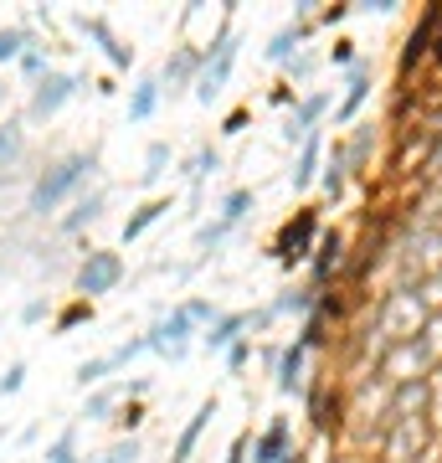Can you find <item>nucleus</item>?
<instances>
[{
    "instance_id": "obj_51",
    "label": "nucleus",
    "mask_w": 442,
    "mask_h": 463,
    "mask_svg": "<svg viewBox=\"0 0 442 463\" xmlns=\"http://www.w3.org/2000/svg\"><path fill=\"white\" fill-rule=\"evenodd\" d=\"M344 16H350V5H329V11H319L314 21H319V26H340Z\"/></svg>"
},
{
    "instance_id": "obj_54",
    "label": "nucleus",
    "mask_w": 442,
    "mask_h": 463,
    "mask_svg": "<svg viewBox=\"0 0 442 463\" xmlns=\"http://www.w3.org/2000/svg\"><path fill=\"white\" fill-rule=\"evenodd\" d=\"M283 463H309V453H304V448H294V453H288Z\"/></svg>"
},
{
    "instance_id": "obj_50",
    "label": "nucleus",
    "mask_w": 442,
    "mask_h": 463,
    "mask_svg": "<svg viewBox=\"0 0 442 463\" xmlns=\"http://www.w3.org/2000/svg\"><path fill=\"white\" fill-rule=\"evenodd\" d=\"M268 103H278V109H298V88L294 83H278L273 93H268Z\"/></svg>"
},
{
    "instance_id": "obj_6",
    "label": "nucleus",
    "mask_w": 442,
    "mask_h": 463,
    "mask_svg": "<svg viewBox=\"0 0 442 463\" xmlns=\"http://www.w3.org/2000/svg\"><path fill=\"white\" fill-rule=\"evenodd\" d=\"M427 330V309L422 298L407 294V288H396L386 294V304L376 309V335H386V345H401V340H417Z\"/></svg>"
},
{
    "instance_id": "obj_49",
    "label": "nucleus",
    "mask_w": 442,
    "mask_h": 463,
    "mask_svg": "<svg viewBox=\"0 0 442 463\" xmlns=\"http://www.w3.org/2000/svg\"><path fill=\"white\" fill-rule=\"evenodd\" d=\"M427 417H432V428L442 432V365L432 371V407H427Z\"/></svg>"
},
{
    "instance_id": "obj_26",
    "label": "nucleus",
    "mask_w": 442,
    "mask_h": 463,
    "mask_svg": "<svg viewBox=\"0 0 442 463\" xmlns=\"http://www.w3.org/2000/svg\"><path fill=\"white\" fill-rule=\"evenodd\" d=\"M42 36L26 26V21H11V26H0V67H16L21 62V52L36 47Z\"/></svg>"
},
{
    "instance_id": "obj_56",
    "label": "nucleus",
    "mask_w": 442,
    "mask_h": 463,
    "mask_svg": "<svg viewBox=\"0 0 442 463\" xmlns=\"http://www.w3.org/2000/svg\"><path fill=\"white\" fill-rule=\"evenodd\" d=\"M0 181H5V175H0Z\"/></svg>"
},
{
    "instance_id": "obj_38",
    "label": "nucleus",
    "mask_w": 442,
    "mask_h": 463,
    "mask_svg": "<svg viewBox=\"0 0 442 463\" xmlns=\"http://www.w3.org/2000/svg\"><path fill=\"white\" fill-rule=\"evenodd\" d=\"M139 355H149V335H134V340H118L114 350H108V365L114 371H124L129 361H139Z\"/></svg>"
},
{
    "instance_id": "obj_27",
    "label": "nucleus",
    "mask_w": 442,
    "mask_h": 463,
    "mask_svg": "<svg viewBox=\"0 0 442 463\" xmlns=\"http://www.w3.org/2000/svg\"><path fill=\"white\" fill-rule=\"evenodd\" d=\"M252 206H258V191H252V185H231L227 196L216 201V216H221L227 227H242L247 216H252Z\"/></svg>"
},
{
    "instance_id": "obj_32",
    "label": "nucleus",
    "mask_w": 442,
    "mask_h": 463,
    "mask_svg": "<svg viewBox=\"0 0 442 463\" xmlns=\"http://www.w3.org/2000/svg\"><path fill=\"white\" fill-rule=\"evenodd\" d=\"M88 319H93V298H78V294H72L62 309L52 315V330H57V335H72L78 325H88Z\"/></svg>"
},
{
    "instance_id": "obj_21",
    "label": "nucleus",
    "mask_w": 442,
    "mask_h": 463,
    "mask_svg": "<svg viewBox=\"0 0 442 463\" xmlns=\"http://www.w3.org/2000/svg\"><path fill=\"white\" fill-rule=\"evenodd\" d=\"M118 407H124V381H108V386H99V392H88V397H82L78 422H114Z\"/></svg>"
},
{
    "instance_id": "obj_12",
    "label": "nucleus",
    "mask_w": 442,
    "mask_h": 463,
    "mask_svg": "<svg viewBox=\"0 0 442 463\" xmlns=\"http://www.w3.org/2000/svg\"><path fill=\"white\" fill-rule=\"evenodd\" d=\"M314 32H319V21H314V16H294L288 26H278V32L268 36L262 57H268V62H278V67H288L298 52H304V42H309Z\"/></svg>"
},
{
    "instance_id": "obj_3",
    "label": "nucleus",
    "mask_w": 442,
    "mask_h": 463,
    "mask_svg": "<svg viewBox=\"0 0 442 463\" xmlns=\"http://www.w3.org/2000/svg\"><path fill=\"white\" fill-rule=\"evenodd\" d=\"M88 72H62V67H52L42 83H32V99H26V124H47V118H57L72 99H82L88 93Z\"/></svg>"
},
{
    "instance_id": "obj_7",
    "label": "nucleus",
    "mask_w": 442,
    "mask_h": 463,
    "mask_svg": "<svg viewBox=\"0 0 442 463\" xmlns=\"http://www.w3.org/2000/svg\"><path fill=\"white\" fill-rule=\"evenodd\" d=\"M67 21H72V32H78V36H88V42L99 47V57H103L108 67H114V72H129V67H134V47H129V42H124V36L114 32V26H108V16L67 11Z\"/></svg>"
},
{
    "instance_id": "obj_44",
    "label": "nucleus",
    "mask_w": 442,
    "mask_h": 463,
    "mask_svg": "<svg viewBox=\"0 0 442 463\" xmlns=\"http://www.w3.org/2000/svg\"><path fill=\"white\" fill-rule=\"evenodd\" d=\"M417 298H422V309H442V273L417 283Z\"/></svg>"
},
{
    "instance_id": "obj_14",
    "label": "nucleus",
    "mask_w": 442,
    "mask_h": 463,
    "mask_svg": "<svg viewBox=\"0 0 442 463\" xmlns=\"http://www.w3.org/2000/svg\"><path fill=\"white\" fill-rule=\"evenodd\" d=\"M371 78H376V67H371V57H361V62L344 72V99L340 109H334V124H355V114L365 109V99H371Z\"/></svg>"
},
{
    "instance_id": "obj_30",
    "label": "nucleus",
    "mask_w": 442,
    "mask_h": 463,
    "mask_svg": "<svg viewBox=\"0 0 442 463\" xmlns=\"http://www.w3.org/2000/svg\"><path fill=\"white\" fill-rule=\"evenodd\" d=\"M78 438H82V422H67V428L47 443V453H42V458H47V463H82Z\"/></svg>"
},
{
    "instance_id": "obj_52",
    "label": "nucleus",
    "mask_w": 442,
    "mask_h": 463,
    "mask_svg": "<svg viewBox=\"0 0 442 463\" xmlns=\"http://www.w3.org/2000/svg\"><path fill=\"white\" fill-rule=\"evenodd\" d=\"M149 392V376H134V381H124V402H139Z\"/></svg>"
},
{
    "instance_id": "obj_22",
    "label": "nucleus",
    "mask_w": 442,
    "mask_h": 463,
    "mask_svg": "<svg viewBox=\"0 0 442 463\" xmlns=\"http://www.w3.org/2000/svg\"><path fill=\"white\" fill-rule=\"evenodd\" d=\"M160 103H165L160 72H155V78H139V83L129 88V124H149V118L160 114Z\"/></svg>"
},
{
    "instance_id": "obj_2",
    "label": "nucleus",
    "mask_w": 442,
    "mask_h": 463,
    "mask_svg": "<svg viewBox=\"0 0 442 463\" xmlns=\"http://www.w3.org/2000/svg\"><path fill=\"white\" fill-rule=\"evenodd\" d=\"M237 52H242V32L231 26V11H227L221 26H216V36L206 42V52H201V78H196V99L201 103L221 99V88H227L231 72H237Z\"/></svg>"
},
{
    "instance_id": "obj_4",
    "label": "nucleus",
    "mask_w": 442,
    "mask_h": 463,
    "mask_svg": "<svg viewBox=\"0 0 442 463\" xmlns=\"http://www.w3.org/2000/svg\"><path fill=\"white\" fill-rule=\"evenodd\" d=\"M319 232H324V222H319V212H309V206H304V212H294L288 216V222H283L278 227V237H273V263L278 268H288V273H294L298 263H309L314 258V248H319Z\"/></svg>"
},
{
    "instance_id": "obj_18",
    "label": "nucleus",
    "mask_w": 442,
    "mask_h": 463,
    "mask_svg": "<svg viewBox=\"0 0 442 463\" xmlns=\"http://www.w3.org/2000/svg\"><path fill=\"white\" fill-rule=\"evenodd\" d=\"M324 155H329V145H324V129H319V134L309 139V145L298 149L294 170H288V181H294V191H309V185H319V170H324Z\"/></svg>"
},
{
    "instance_id": "obj_37",
    "label": "nucleus",
    "mask_w": 442,
    "mask_h": 463,
    "mask_svg": "<svg viewBox=\"0 0 442 463\" xmlns=\"http://www.w3.org/2000/svg\"><path fill=\"white\" fill-rule=\"evenodd\" d=\"M371 149H376V124H361V129H355V139L344 145V155H350V170H365Z\"/></svg>"
},
{
    "instance_id": "obj_11",
    "label": "nucleus",
    "mask_w": 442,
    "mask_h": 463,
    "mask_svg": "<svg viewBox=\"0 0 442 463\" xmlns=\"http://www.w3.org/2000/svg\"><path fill=\"white\" fill-rule=\"evenodd\" d=\"M196 78H201V52L196 47H170V57L160 62V88H165V99H181L185 88L196 93Z\"/></svg>"
},
{
    "instance_id": "obj_42",
    "label": "nucleus",
    "mask_w": 442,
    "mask_h": 463,
    "mask_svg": "<svg viewBox=\"0 0 442 463\" xmlns=\"http://www.w3.org/2000/svg\"><path fill=\"white\" fill-rule=\"evenodd\" d=\"M21 386H26V361H11L0 371V397H16Z\"/></svg>"
},
{
    "instance_id": "obj_53",
    "label": "nucleus",
    "mask_w": 442,
    "mask_h": 463,
    "mask_svg": "<svg viewBox=\"0 0 442 463\" xmlns=\"http://www.w3.org/2000/svg\"><path fill=\"white\" fill-rule=\"evenodd\" d=\"M36 438H42V428H36V422H26V428H21V432H16V443H21V448H32V443H36Z\"/></svg>"
},
{
    "instance_id": "obj_23",
    "label": "nucleus",
    "mask_w": 442,
    "mask_h": 463,
    "mask_svg": "<svg viewBox=\"0 0 442 463\" xmlns=\"http://www.w3.org/2000/svg\"><path fill=\"white\" fill-rule=\"evenodd\" d=\"M344 185H350V155H344V145L334 139L324 155V170H319V191H324L329 201H344Z\"/></svg>"
},
{
    "instance_id": "obj_17",
    "label": "nucleus",
    "mask_w": 442,
    "mask_h": 463,
    "mask_svg": "<svg viewBox=\"0 0 442 463\" xmlns=\"http://www.w3.org/2000/svg\"><path fill=\"white\" fill-rule=\"evenodd\" d=\"M237 340H247V309H227L212 330L201 335V350H206V355H227Z\"/></svg>"
},
{
    "instance_id": "obj_19",
    "label": "nucleus",
    "mask_w": 442,
    "mask_h": 463,
    "mask_svg": "<svg viewBox=\"0 0 442 463\" xmlns=\"http://www.w3.org/2000/svg\"><path fill=\"white\" fill-rule=\"evenodd\" d=\"M437 26H442V5H427L422 11V21L411 26V36H407V52H401V67H411V62H422V57H432V42H437Z\"/></svg>"
},
{
    "instance_id": "obj_47",
    "label": "nucleus",
    "mask_w": 442,
    "mask_h": 463,
    "mask_svg": "<svg viewBox=\"0 0 442 463\" xmlns=\"http://www.w3.org/2000/svg\"><path fill=\"white\" fill-rule=\"evenodd\" d=\"M221 361H227L231 376H237V371H247V361H252V340H237V345H231L227 355H221Z\"/></svg>"
},
{
    "instance_id": "obj_41",
    "label": "nucleus",
    "mask_w": 442,
    "mask_h": 463,
    "mask_svg": "<svg viewBox=\"0 0 442 463\" xmlns=\"http://www.w3.org/2000/svg\"><path fill=\"white\" fill-rule=\"evenodd\" d=\"M181 309H185V315H191V319H196V325H206V330H212V325H216V319H221V315H227V309H216V304H212V298H185V304H181Z\"/></svg>"
},
{
    "instance_id": "obj_39",
    "label": "nucleus",
    "mask_w": 442,
    "mask_h": 463,
    "mask_svg": "<svg viewBox=\"0 0 442 463\" xmlns=\"http://www.w3.org/2000/svg\"><path fill=\"white\" fill-rule=\"evenodd\" d=\"M42 319H52V298L47 294H32L16 309V325H26V330H32V325H42Z\"/></svg>"
},
{
    "instance_id": "obj_24",
    "label": "nucleus",
    "mask_w": 442,
    "mask_h": 463,
    "mask_svg": "<svg viewBox=\"0 0 442 463\" xmlns=\"http://www.w3.org/2000/svg\"><path fill=\"white\" fill-rule=\"evenodd\" d=\"M212 417H216V397H206L196 407V417L181 428V438H175V453H170V463H191V453H196V443H201V432L212 428Z\"/></svg>"
},
{
    "instance_id": "obj_45",
    "label": "nucleus",
    "mask_w": 442,
    "mask_h": 463,
    "mask_svg": "<svg viewBox=\"0 0 442 463\" xmlns=\"http://www.w3.org/2000/svg\"><path fill=\"white\" fill-rule=\"evenodd\" d=\"M314 67H319V52H309V47H304V52L294 57V62H288V83H304V78H309Z\"/></svg>"
},
{
    "instance_id": "obj_35",
    "label": "nucleus",
    "mask_w": 442,
    "mask_h": 463,
    "mask_svg": "<svg viewBox=\"0 0 442 463\" xmlns=\"http://www.w3.org/2000/svg\"><path fill=\"white\" fill-rule=\"evenodd\" d=\"M231 232H237V227H227L221 216H212V222H201V227H196V248H201V252H221Z\"/></svg>"
},
{
    "instance_id": "obj_1",
    "label": "nucleus",
    "mask_w": 442,
    "mask_h": 463,
    "mask_svg": "<svg viewBox=\"0 0 442 463\" xmlns=\"http://www.w3.org/2000/svg\"><path fill=\"white\" fill-rule=\"evenodd\" d=\"M93 181H99V149H67V155L47 160L32 175V185H26V216L47 222L62 206H72L82 191H93Z\"/></svg>"
},
{
    "instance_id": "obj_43",
    "label": "nucleus",
    "mask_w": 442,
    "mask_h": 463,
    "mask_svg": "<svg viewBox=\"0 0 442 463\" xmlns=\"http://www.w3.org/2000/svg\"><path fill=\"white\" fill-rule=\"evenodd\" d=\"M329 62H334V67H344V72H350V67L361 62V52H355V42H350V36H340V42L329 47Z\"/></svg>"
},
{
    "instance_id": "obj_8",
    "label": "nucleus",
    "mask_w": 442,
    "mask_h": 463,
    "mask_svg": "<svg viewBox=\"0 0 442 463\" xmlns=\"http://www.w3.org/2000/svg\"><path fill=\"white\" fill-rule=\"evenodd\" d=\"M329 103H334V93H304L298 99V109L288 114V124H283V145H294V149H304L314 139V134L324 129V114H329Z\"/></svg>"
},
{
    "instance_id": "obj_28",
    "label": "nucleus",
    "mask_w": 442,
    "mask_h": 463,
    "mask_svg": "<svg viewBox=\"0 0 442 463\" xmlns=\"http://www.w3.org/2000/svg\"><path fill=\"white\" fill-rule=\"evenodd\" d=\"M165 212H170V196H155V201H145V206H134V216L124 222V232H118V237H124V242H139V237H145V232L155 227Z\"/></svg>"
},
{
    "instance_id": "obj_31",
    "label": "nucleus",
    "mask_w": 442,
    "mask_h": 463,
    "mask_svg": "<svg viewBox=\"0 0 442 463\" xmlns=\"http://www.w3.org/2000/svg\"><path fill=\"white\" fill-rule=\"evenodd\" d=\"M304 402H309V422L314 428H329V417L340 412V397H329V381H314L309 392H304Z\"/></svg>"
},
{
    "instance_id": "obj_46",
    "label": "nucleus",
    "mask_w": 442,
    "mask_h": 463,
    "mask_svg": "<svg viewBox=\"0 0 442 463\" xmlns=\"http://www.w3.org/2000/svg\"><path fill=\"white\" fill-rule=\"evenodd\" d=\"M273 319H278V315H273V304H258V309H247V340H252V335H262L268 325H273Z\"/></svg>"
},
{
    "instance_id": "obj_55",
    "label": "nucleus",
    "mask_w": 442,
    "mask_h": 463,
    "mask_svg": "<svg viewBox=\"0 0 442 463\" xmlns=\"http://www.w3.org/2000/svg\"><path fill=\"white\" fill-rule=\"evenodd\" d=\"M0 99H5V78H0Z\"/></svg>"
},
{
    "instance_id": "obj_36",
    "label": "nucleus",
    "mask_w": 442,
    "mask_h": 463,
    "mask_svg": "<svg viewBox=\"0 0 442 463\" xmlns=\"http://www.w3.org/2000/svg\"><path fill=\"white\" fill-rule=\"evenodd\" d=\"M139 453H145V438H118L108 453H93V458H82V463H139Z\"/></svg>"
},
{
    "instance_id": "obj_13",
    "label": "nucleus",
    "mask_w": 442,
    "mask_h": 463,
    "mask_svg": "<svg viewBox=\"0 0 442 463\" xmlns=\"http://www.w3.org/2000/svg\"><path fill=\"white\" fill-rule=\"evenodd\" d=\"M103 206H108V185H93V191H82V196L72 201L62 216H57V232H62V237H82V232H88V227H93V222L103 216Z\"/></svg>"
},
{
    "instance_id": "obj_29",
    "label": "nucleus",
    "mask_w": 442,
    "mask_h": 463,
    "mask_svg": "<svg viewBox=\"0 0 442 463\" xmlns=\"http://www.w3.org/2000/svg\"><path fill=\"white\" fill-rule=\"evenodd\" d=\"M170 165H175V149H170V139H149V149H145V170H139V181H145V185H160L165 175H170Z\"/></svg>"
},
{
    "instance_id": "obj_34",
    "label": "nucleus",
    "mask_w": 442,
    "mask_h": 463,
    "mask_svg": "<svg viewBox=\"0 0 442 463\" xmlns=\"http://www.w3.org/2000/svg\"><path fill=\"white\" fill-rule=\"evenodd\" d=\"M16 72L26 78V83H42V78L52 72V47H47V42H36V47H26V52H21Z\"/></svg>"
},
{
    "instance_id": "obj_16",
    "label": "nucleus",
    "mask_w": 442,
    "mask_h": 463,
    "mask_svg": "<svg viewBox=\"0 0 442 463\" xmlns=\"http://www.w3.org/2000/svg\"><path fill=\"white\" fill-rule=\"evenodd\" d=\"M26 149H32L26 114H5V118H0V175H11V170L26 160Z\"/></svg>"
},
{
    "instance_id": "obj_10",
    "label": "nucleus",
    "mask_w": 442,
    "mask_h": 463,
    "mask_svg": "<svg viewBox=\"0 0 442 463\" xmlns=\"http://www.w3.org/2000/svg\"><path fill=\"white\" fill-rule=\"evenodd\" d=\"M344 258H350V237H344L340 227H324L319 232V248H314V258H309V283L314 288H329L334 273L344 268Z\"/></svg>"
},
{
    "instance_id": "obj_40",
    "label": "nucleus",
    "mask_w": 442,
    "mask_h": 463,
    "mask_svg": "<svg viewBox=\"0 0 442 463\" xmlns=\"http://www.w3.org/2000/svg\"><path fill=\"white\" fill-rule=\"evenodd\" d=\"M114 428L124 432V438H139V428H145V407H139V402H124V407L114 412Z\"/></svg>"
},
{
    "instance_id": "obj_15",
    "label": "nucleus",
    "mask_w": 442,
    "mask_h": 463,
    "mask_svg": "<svg viewBox=\"0 0 442 463\" xmlns=\"http://www.w3.org/2000/svg\"><path fill=\"white\" fill-rule=\"evenodd\" d=\"M252 463H283L288 453H294V422L288 417H268V428L252 438Z\"/></svg>"
},
{
    "instance_id": "obj_48",
    "label": "nucleus",
    "mask_w": 442,
    "mask_h": 463,
    "mask_svg": "<svg viewBox=\"0 0 442 463\" xmlns=\"http://www.w3.org/2000/svg\"><path fill=\"white\" fill-rule=\"evenodd\" d=\"M247 124H252V109H231V114L221 118V134H227V139H237V134H242Z\"/></svg>"
},
{
    "instance_id": "obj_9",
    "label": "nucleus",
    "mask_w": 442,
    "mask_h": 463,
    "mask_svg": "<svg viewBox=\"0 0 442 463\" xmlns=\"http://www.w3.org/2000/svg\"><path fill=\"white\" fill-rule=\"evenodd\" d=\"M268 365H273V386L283 397H304L309 392V350L298 345H283V350H268Z\"/></svg>"
},
{
    "instance_id": "obj_25",
    "label": "nucleus",
    "mask_w": 442,
    "mask_h": 463,
    "mask_svg": "<svg viewBox=\"0 0 442 463\" xmlns=\"http://www.w3.org/2000/svg\"><path fill=\"white\" fill-rule=\"evenodd\" d=\"M221 170V149L216 145H196V155L185 160V185H191V201H201V185Z\"/></svg>"
},
{
    "instance_id": "obj_5",
    "label": "nucleus",
    "mask_w": 442,
    "mask_h": 463,
    "mask_svg": "<svg viewBox=\"0 0 442 463\" xmlns=\"http://www.w3.org/2000/svg\"><path fill=\"white\" fill-rule=\"evenodd\" d=\"M124 258L108 248H88L78 258V268H72V294L78 298H103V294H114L118 283H124Z\"/></svg>"
},
{
    "instance_id": "obj_20",
    "label": "nucleus",
    "mask_w": 442,
    "mask_h": 463,
    "mask_svg": "<svg viewBox=\"0 0 442 463\" xmlns=\"http://www.w3.org/2000/svg\"><path fill=\"white\" fill-rule=\"evenodd\" d=\"M319 294H324V288H314V283H294V288H283V294H273L268 298V304H273V315L278 319H309L314 309H319Z\"/></svg>"
},
{
    "instance_id": "obj_33",
    "label": "nucleus",
    "mask_w": 442,
    "mask_h": 463,
    "mask_svg": "<svg viewBox=\"0 0 442 463\" xmlns=\"http://www.w3.org/2000/svg\"><path fill=\"white\" fill-rule=\"evenodd\" d=\"M108 376H114L108 355H88V361L72 371V386H82V392H99V386H108Z\"/></svg>"
}]
</instances>
